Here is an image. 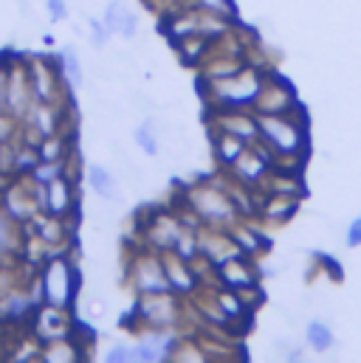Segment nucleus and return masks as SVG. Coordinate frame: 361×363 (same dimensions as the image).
<instances>
[{
  "instance_id": "nucleus-1",
  "label": "nucleus",
  "mask_w": 361,
  "mask_h": 363,
  "mask_svg": "<svg viewBox=\"0 0 361 363\" xmlns=\"http://www.w3.org/2000/svg\"><path fill=\"white\" fill-rule=\"evenodd\" d=\"M263 82H266V74L252 65H246L243 71H237L235 77H226V79H203V85L209 88L206 96L215 101L217 110L254 107L257 96L263 91Z\"/></svg>"
},
{
  "instance_id": "nucleus-2",
  "label": "nucleus",
  "mask_w": 361,
  "mask_h": 363,
  "mask_svg": "<svg viewBox=\"0 0 361 363\" xmlns=\"http://www.w3.org/2000/svg\"><path fill=\"white\" fill-rule=\"evenodd\" d=\"M260 138L282 158H299L305 150V124L291 118V113H257Z\"/></svg>"
},
{
  "instance_id": "nucleus-3",
  "label": "nucleus",
  "mask_w": 361,
  "mask_h": 363,
  "mask_svg": "<svg viewBox=\"0 0 361 363\" xmlns=\"http://www.w3.org/2000/svg\"><path fill=\"white\" fill-rule=\"evenodd\" d=\"M77 287H80V276H77L74 262L65 254L48 257V262L40 268L43 301L57 304V307H71L77 301Z\"/></svg>"
},
{
  "instance_id": "nucleus-4",
  "label": "nucleus",
  "mask_w": 361,
  "mask_h": 363,
  "mask_svg": "<svg viewBox=\"0 0 361 363\" xmlns=\"http://www.w3.org/2000/svg\"><path fill=\"white\" fill-rule=\"evenodd\" d=\"M186 200H189L186 206L212 228H229L237 223V208H235L229 191H220L212 186H195Z\"/></svg>"
},
{
  "instance_id": "nucleus-5",
  "label": "nucleus",
  "mask_w": 361,
  "mask_h": 363,
  "mask_svg": "<svg viewBox=\"0 0 361 363\" xmlns=\"http://www.w3.org/2000/svg\"><path fill=\"white\" fill-rule=\"evenodd\" d=\"M31 330H34V338L45 347V344L71 338V335H74V321L68 318V307H57V304H45V301H43V304L34 310Z\"/></svg>"
},
{
  "instance_id": "nucleus-6",
  "label": "nucleus",
  "mask_w": 361,
  "mask_h": 363,
  "mask_svg": "<svg viewBox=\"0 0 361 363\" xmlns=\"http://www.w3.org/2000/svg\"><path fill=\"white\" fill-rule=\"evenodd\" d=\"M133 284L139 296H153V293H173L170 279L164 273V257L158 251L141 254L133 262Z\"/></svg>"
},
{
  "instance_id": "nucleus-7",
  "label": "nucleus",
  "mask_w": 361,
  "mask_h": 363,
  "mask_svg": "<svg viewBox=\"0 0 361 363\" xmlns=\"http://www.w3.org/2000/svg\"><path fill=\"white\" fill-rule=\"evenodd\" d=\"M139 318L147 321L150 327H176L178 324V298L176 293H153V296H141L139 307H136Z\"/></svg>"
},
{
  "instance_id": "nucleus-8",
  "label": "nucleus",
  "mask_w": 361,
  "mask_h": 363,
  "mask_svg": "<svg viewBox=\"0 0 361 363\" xmlns=\"http://www.w3.org/2000/svg\"><path fill=\"white\" fill-rule=\"evenodd\" d=\"M180 344V338L170 330H158V327H150L139 344L133 347V361H164V358H173L176 347Z\"/></svg>"
},
{
  "instance_id": "nucleus-9",
  "label": "nucleus",
  "mask_w": 361,
  "mask_h": 363,
  "mask_svg": "<svg viewBox=\"0 0 361 363\" xmlns=\"http://www.w3.org/2000/svg\"><path fill=\"white\" fill-rule=\"evenodd\" d=\"M200 234V254H203V259L209 262V265H215V268H220L223 262H229V259H235V257H246L240 248H237V242L232 240V234L223 228H212L209 225V231H198Z\"/></svg>"
},
{
  "instance_id": "nucleus-10",
  "label": "nucleus",
  "mask_w": 361,
  "mask_h": 363,
  "mask_svg": "<svg viewBox=\"0 0 361 363\" xmlns=\"http://www.w3.org/2000/svg\"><path fill=\"white\" fill-rule=\"evenodd\" d=\"M269 167H271L269 152H266V150L260 152L257 144H249L246 152L232 164V172H235L237 183H243V186H254V183H260L269 178Z\"/></svg>"
},
{
  "instance_id": "nucleus-11",
  "label": "nucleus",
  "mask_w": 361,
  "mask_h": 363,
  "mask_svg": "<svg viewBox=\"0 0 361 363\" xmlns=\"http://www.w3.org/2000/svg\"><path fill=\"white\" fill-rule=\"evenodd\" d=\"M3 211L11 214L17 223H31V217L40 214V203L34 197V183L31 186L14 183L11 189H6V194H3Z\"/></svg>"
},
{
  "instance_id": "nucleus-12",
  "label": "nucleus",
  "mask_w": 361,
  "mask_h": 363,
  "mask_svg": "<svg viewBox=\"0 0 361 363\" xmlns=\"http://www.w3.org/2000/svg\"><path fill=\"white\" fill-rule=\"evenodd\" d=\"M161 257H164V273H167V279H170L173 293H176V296H189V293H195V290H198V271H192V262L180 259L178 254H173V251H167V254H161Z\"/></svg>"
},
{
  "instance_id": "nucleus-13",
  "label": "nucleus",
  "mask_w": 361,
  "mask_h": 363,
  "mask_svg": "<svg viewBox=\"0 0 361 363\" xmlns=\"http://www.w3.org/2000/svg\"><path fill=\"white\" fill-rule=\"evenodd\" d=\"M183 234V225L176 217H156L150 225H147V245L158 254H167L176 248L178 237Z\"/></svg>"
},
{
  "instance_id": "nucleus-14",
  "label": "nucleus",
  "mask_w": 361,
  "mask_h": 363,
  "mask_svg": "<svg viewBox=\"0 0 361 363\" xmlns=\"http://www.w3.org/2000/svg\"><path fill=\"white\" fill-rule=\"evenodd\" d=\"M217 130L232 133V135L243 138L246 144H254L260 138L257 118L249 113H240V110H217Z\"/></svg>"
},
{
  "instance_id": "nucleus-15",
  "label": "nucleus",
  "mask_w": 361,
  "mask_h": 363,
  "mask_svg": "<svg viewBox=\"0 0 361 363\" xmlns=\"http://www.w3.org/2000/svg\"><path fill=\"white\" fill-rule=\"evenodd\" d=\"M60 77H63V74L54 71L48 62L34 60V62L28 65V82H31L34 99H37V101H54V99H57V79H60Z\"/></svg>"
},
{
  "instance_id": "nucleus-16",
  "label": "nucleus",
  "mask_w": 361,
  "mask_h": 363,
  "mask_svg": "<svg viewBox=\"0 0 361 363\" xmlns=\"http://www.w3.org/2000/svg\"><path fill=\"white\" fill-rule=\"evenodd\" d=\"M217 279L232 290H249L257 287V271L246 262V257H235L217 268Z\"/></svg>"
},
{
  "instance_id": "nucleus-17",
  "label": "nucleus",
  "mask_w": 361,
  "mask_h": 363,
  "mask_svg": "<svg viewBox=\"0 0 361 363\" xmlns=\"http://www.w3.org/2000/svg\"><path fill=\"white\" fill-rule=\"evenodd\" d=\"M48 189V200H45V211L54 214V217H68L77 206V197H74V183L68 175L57 178L54 183L45 186Z\"/></svg>"
},
{
  "instance_id": "nucleus-18",
  "label": "nucleus",
  "mask_w": 361,
  "mask_h": 363,
  "mask_svg": "<svg viewBox=\"0 0 361 363\" xmlns=\"http://www.w3.org/2000/svg\"><path fill=\"white\" fill-rule=\"evenodd\" d=\"M104 26L110 28V34H122V37H133L139 31V14L124 3V0H113L104 11Z\"/></svg>"
},
{
  "instance_id": "nucleus-19",
  "label": "nucleus",
  "mask_w": 361,
  "mask_h": 363,
  "mask_svg": "<svg viewBox=\"0 0 361 363\" xmlns=\"http://www.w3.org/2000/svg\"><path fill=\"white\" fill-rule=\"evenodd\" d=\"M296 206H299V197L296 194H279V191H274L269 200L260 203V214L266 220H271V223H282V220H288L296 211Z\"/></svg>"
},
{
  "instance_id": "nucleus-20",
  "label": "nucleus",
  "mask_w": 361,
  "mask_h": 363,
  "mask_svg": "<svg viewBox=\"0 0 361 363\" xmlns=\"http://www.w3.org/2000/svg\"><path fill=\"white\" fill-rule=\"evenodd\" d=\"M31 228L45 245H60L63 242V217H54V214L43 211V214L31 217Z\"/></svg>"
},
{
  "instance_id": "nucleus-21",
  "label": "nucleus",
  "mask_w": 361,
  "mask_h": 363,
  "mask_svg": "<svg viewBox=\"0 0 361 363\" xmlns=\"http://www.w3.org/2000/svg\"><path fill=\"white\" fill-rule=\"evenodd\" d=\"M246 147H249V144H246L243 138L232 135V133L217 130V135H215V152H217L220 164H226V167H232V164L246 152Z\"/></svg>"
},
{
  "instance_id": "nucleus-22",
  "label": "nucleus",
  "mask_w": 361,
  "mask_h": 363,
  "mask_svg": "<svg viewBox=\"0 0 361 363\" xmlns=\"http://www.w3.org/2000/svg\"><path fill=\"white\" fill-rule=\"evenodd\" d=\"M215 304L226 313V318L229 321H237V318H246L249 313H252V304H246V298L237 293V290H232V287H226V290H217V296H215Z\"/></svg>"
},
{
  "instance_id": "nucleus-23",
  "label": "nucleus",
  "mask_w": 361,
  "mask_h": 363,
  "mask_svg": "<svg viewBox=\"0 0 361 363\" xmlns=\"http://www.w3.org/2000/svg\"><path fill=\"white\" fill-rule=\"evenodd\" d=\"M17 248H23V240H20V231H17V220L0 208V259L11 257Z\"/></svg>"
},
{
  "instance_id": "nucleus-24",
  "label": "nucleus",
  "mask_w": 361,
  "mask_h": 363,
  "mask_svg": "<svg viewBox=\"0 0 361 363\" xmlns=\"http://www.w3.org/2000/svg\"><path fill=\"white\" fill-rule=\"evenodd\" d=\"M229 234H232V240L237 242V248L246 254V257H252V254H257L260 251V245H263V240H260V231L257 228H252V225H229L226 228Z\"/></svg>"
},
{
  "instance_id": "nucleus-25",
  "label": "nucleus",
  "mask_w": 361,
  "mask_h": 363,
  "mask_svg": "<svg viewBox=\"0 0 361 363\" xmlns=\"http://www.w3.org/2000/svg\"><path fill=\"white\" fill-rule=\"evenodd\" d=\"M37 152H40V161H68V138L65 135H45L40 144H37Z\"/></svg>"
},
{
  "instance_id": "nucleus-26",
  "label": "nucleus",
  "mask_w": 361,
  "mask_h": 363,
  "mask_svg": "<svg viewBox=\"0 0 361 363\" xmlns=\"http://www.w3.org/2000/svg\"><path fill=\"white\" fill-rule=\"evenodd\" d=\"M173 254H178L180 259H186V262H198V259L203 257V254H200V234L192 231V228H183V234L178 237Z\"/></svg>"
},
{
  "instance_id": "nucleus-27",
  "label": "nucleus",
  "mask_w": 361,
  "mask_h": 363,
  "mask_svg": "<svg viewBox=\"0 0 361 363\" xmlns=\"http://www.w3.org/2000/svg\"><path fill=\"white\" fill-rule=\"evenodd\" d=\"M88 183L99 197H104V200L116 197V181L104 167H88Z\"/></svg>"
},
{
  "instance_id": "nucleus-28",
  "label": "nucleus",
  "mask_w": 361,
  "mask_h": 363,
  "mask_svg": "<svg viewBox=\"0 0 361 363\" xmlns=\"http://www.w3.org/2000/svg\"><path fill=\"white\" fill-rule=\"evenodd\" d=\"M60 74L68 82V88H80L82 85V68H80V57L74 54V48H63V54H60Z\"/></svg>"
},
{
  "instance_id": "nucleus-29",
  "label": "nucleus",
  "mask_w": 361,
  "mask_h": 363,
  "mask_svg": "<svg viewBox=\"0 0 361 363\" xmlns=\"http://www.w3.org/2000/svg\"><path fill=\"white\" fill-rule=\"evenodd\" d=\"M305 338H308V347H311L313 352H328V350L333 347V333H330V327L322 324V321L308 324Z\"/></svg>"
},
{
  "instance_id": "nucleus-30",
  "label": "nucleus",
  "mask_w": 361,
  "mask_h": 363,
  "mask_svg": "<svg viewBox=\"0 0 361 363\" xmlns=\"http://www.w3.org/2000/svg\"><path fill=\"white\" fill-rule=\"evenodd\" d=\"M65 175V161H40L34 169H31V181L40 183V186H48V183H54L57 178H63Z\"/></svg>"
},
{
  "instance_id": "nucleus-31",
  "label": "nucleus",
  "mask_w": 361,
  "mask_h": 363,
  "mask_svg": "<svg viewBox=\"0 0 361 363\" xmlns=\"http://www.w3.org/2000/svg\"><path fill=\"white\" fill-rule=\"evenodd\" d=\"M40 164V152L34 144H26L20 150H14V172L17 175H31V169Z\"/></svg>"
},
{
  "instance_id": "nucleus-32",
  "label": "nucleus",
  "mask_w": 361,
  "mask_h": 363,
  "mask_svg": "<svg viewBox=\"0 0 361 363\" xmlns=\"http://www.w3.org/2000/svg\"><path fill=\"white\" fill-rule=\"evenodd\" d=\"M192 6L209 11V14H217V17H226V20H235L237 17V9L232 0H192Z\"/></svg>"
},
{
  "instance_id": "nucleus-33",
  "label": "nucleus",
  "mask_w": 361,
  "mask_h": 363,
  "mask_svg": "<svg viewBox=\"0 0 361 363\" xmlns=\"http://www.w3.org/2000/svg\"><path fill=\"white\" fill-rule=\"evenodd\" d=\"M136 144L153 158V155H158V141H156V133H153V124H141L139 130H136Z\"/></svg>"
},
{
  "instance_id": "nucleus-34",
  "label": "nucleus",
  "mask_w": 361,
  "mask_h": 363,
  "mask_svg": "<svg viewBox=\"0 0 361 363\" xmlns=\"http://www.w3.org/2000/svg\"><path fill=\"white\" fill-rule=\"evenodd\" d=\"M14 135V118L11 113H0V144H9Z\"/></svg>"
},
{
  "instance_id": "nucleus-35",
  "label": "nucleus",
  "mask_w": 361,
  "mask_h": 363,
  "mask_svg": "<svg viewBox=\"0 0 361 363\" xmlns=\"http://www.w3.org/2000/svg\"><path fill=\"white\" fill-rule=\"evenodd\" d=\"M107 361H110V363L133 361V347H127V344H116V347L107 352Z\"/></svg>"
},
{
  "instance_id": "nucleus-36",
  "label": "nucleus",
  "mask_w": 361,
  "mask_h": 363,
  "mask_svg": "<svg viewBox=\"0 0 361 363\" xmlns=\"http://www.w3.org/2000/svg\"><path fill=\"white\" fill-rule=\"evenodd\" d=\"M90 34H93V43L96 45H104L107 37H110V28L104 23H99V20H90Z\"/></svg>"
},
{
  "instance_id": "nucleus-37",
  "label": "nucleus",
  "mask_w": 361,
  "mask_h": 363,
  "mask_svg": "<svg viewBox=\"0 0 361 363\" xmlns=\"http://www.w3.org/2000/svg\"><path fill=\"white\" fill-rule=\"evenodd\" d=\"M45 3H48V14H51L54 20H65V17H68L65 0H45Z\"/></svg>"
},
{
  "instance_id": "nucleus-38",
  "label": "nucleus",
  "mask_w": 361,
  "mask_h": 363,
  "mask_svg": "<svg viewBox=\"0 0 361 363\" xmlns=\"http://www.w3.org/2000/svg\"><path fill=\"white\" fill-rule=\"evenodd\" d=\"M347 245L350 248H359L361 245V217H356L350 223V228H347Z\"/></svg>"
}]
</instances>
